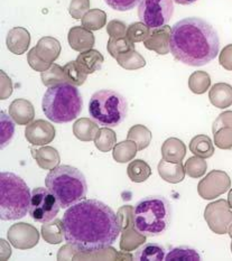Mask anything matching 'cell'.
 <instances>
[{"label":"cell","instance_id":"603a6c76","mask_svg":"<svg viewBox=\"0 0 232 261\" xmlns=\"http://www.w3.org/2000/svg\"><path fill=\"white\" fill-rule=\"evenodd\" d=\"M211 103L219 108L224 109L232 105V87L228 83H217L211 88L209 93Z\"/></svg>","mask_w":232,"mask_h":261},{"label":"cell","instance_id":"ac0fdd59","mask_svg":"<svg viewBox=\"0 0 232 261\" xmlns=\"http://www.w3.org/2000/svg\"><path fill=\"white\" fill-rule=\"evenodd\" d=\"M157 171L162 179L171 184L181 183L185 178L186 174L185 167L183 166L182 162L169 163L164 160L158 163Z\"/></svg>","mask_w":232,"mask_h":261},{"label":"cell","instance_id":"f5cc1de1","mask_svg":"<svg viewBox=\"0 0 232 261\" xmlns=\"http://www.w3.org/2000/svg\"><path fill=\"white\" fill-rule=\"evenodd\" d=\"M231 252H232V242H231Z\"/></svg>","mask_w":232,"mask_h":261},{"label":"cell","instance_id":"d6a6232c","mask_svg":"<svg viewBox=\"0 0 232 261\" xmlns=\"http://www.w3.org/2000/svg\"><path fill=\"white\" fill-rule=\"evenodd\" d=\"M117 143L116 134L111 129L104 127L99 129V132L94 138V145L97 148L102 152L110 151Z\"/></svg>","mask_w":232,"mask_h":261},{"label":"cell","instance_id":"816d5d0a","mask_svg":"<svg viewBox=\"0 0 232 261\" xmlns=\"http://www.w3.org/2000/svg\"><path fill=\"white\" fill-rule=\"evenodd\" d=\"M228 233H229L230 238L232 239V223H231V224H230V226H229V229H228Z\"/></svg>","mask_w":232,"mask_h":261},{"label":"cell","instance_id":"7402d4cb","mask_svg":"<svg viewBox=\"0 0 232 261\" xmlns=\"http://www.w3.org/2000/svg\"><path fill=\"white\" fill-rule=\"evenodd\" d=\"M33 157L35 158L37 162V165L45 169V171H52L55 167L60 165L61 158L59 151L56 150L53 147L49 146H43L42 148L37 150H33Z\"/></svg>","mask_w":232,"mask_h":261},{"label":"cell","instance_id":"8992f818","mask_svg":"<svg viewBox=\"0 0 232 261\" xmlns=\"http://www.w3.org/2000/svg\"><path fill=\"white\" fill-rule=\"evenodd\" d=\"M32 194L25 180L10 172L0 174V218L15 221L30 212Z\"/></svg>","mask_w":232,"mask_h":261},{"label":"cell","instance_id":"e0dca14e","mask_svg":"<svg viewBox=\"0 0 232 261\" xmlns=\"http://www.w3.org/2000/svg\"><path fill=\"white\" fill-rule=\"evenodd\" d=\"M9 116L17 124L24 126L33 120L35 117V112H34V107L30 101L17 99L11 102L9 107Z\"/></svg>","mask_w":232,"mask_h":261},{"label":"cell","instance_id":"9a60e30c","mask_svg":"<svg viewBox=\"0 0 232 261\" xmlns=\"http://www.w3.org/2000/svg\"><path fill=\"white\" fill-rule=\"evenodd\" d=\"M7 48L13 54L21 55L24 54L30 47L31 35L24 27H14L8 32L7 38H6Z\"/></svg>","mask_w":232,"mask_h":261},{"label":"cell","instance_id":"836d02e7","mask_svg":"<svg viewBox=\"0 0 232 261\" xmlns=\"http://www.w3.org/2000/svg\"><path fill=\"white\" fill-rule=\"evenodd\" d=\"M107 21V14L100 9H91L82 17L83 27L89 31H98L105 27Z\"/></svg>","mask_w":232,"mask_h":261},{"label":"cell","instance_id":"bcb514c9","mask_svg":"<svg viewBox=\"0 0 232 261\" xmlns=\"http://www.w3.org/2000/svg\"><path fill=\"white\" fill-rule=\"evenodd\" d=\"M225 127L232 128V112L231 111H225L218 117L217 120L213 122L212 133L213 134L217 133L219 129L225 128Z\"/></svg>","mask_w":232,"mask_h":261},{"label":"cell","instance_id":"8fae6325","mask_svg":"<svg viewBox=\"0 0 232 261\" xmlns=\"http://www.w3.org/2000/svg\"><path fill=\"white\" fill-rule=\"evenodd\" d=\"M231 189V179L223 171H212L197 185V193L204 200H214Z\"/></svg>","mask_w":232,"mask_h":261},{"label":"cell","instance_id":"ba28073f","mask_svg":"<svg viewBox=\"0 0 232 261\" xmlns=\"http://www.w3.org/2000/svg\"><path fill=\"white\" fill-rule=\"evenodd\" d=\"M173 14V0H140L138 6L140 21L150 30L165 26L172 19Z\"/></svg>","mask_w":232,"mask_h":261},{"label":"cell","instance_id":"ee69618b","mask_svg":"<svg viewBox=\"0 0 232 261\" xmlns=\"http://www.w3.org/2000/svg\"><path fill=\"white\" fill-rule=\"evenodd\" d=\"M90 7L89 0H73L70 5V14L74 19H80Z\"/></svg>","mask_w":232,"mask_h":261},{"label":"cell","instance_id":"7dc6e473","mask_svg":"<svg viewBox=\"0 0 232 261\" xmlns=\"http://www.w3.org/2000/svg\"><path fill=\"white\" fill-rule=\"evenodd\" d=\"M219 62L225 70L232 71V44L227 45L219 56Z\"/></svg>","mask_w":232,"mask_h":261},{"label":"cell","instance_id":"4316f807","mask_svg":"<svg viewBox=\"0 0 232 261\" xmlns=\"http://www.w3.org/2000/svg\"><path fill=\"white\" fill-rule=\"evenodd\" d=\"M127 174L135 183H143L150 177L151 168L145 161L135 160L128 165Z\"/></svg>","mask_w":232,"mask_h":261},{"label":"cell","instance_id":"f6af8a7d","mask_svg":"<svg viewBox=\"0 0 232 261\" xmlns=\"http://www.w3.org/2000/svg\"><path fill=\"white\" fill-rule=\"evenodd\" d=\"M110 8L117 11H127L137 6L140 0H105Z\"/></svg>","mask_w":232,"mask_h":261},{"label":"cell","instance_id":"484cf974","mask_svg":"<svg viewBox=\"0 0 232 261\" xmlns=\"http://www.w3.org/2000/svg\"><path fill=\"white\" fill-rule=\"evenodd\" d=\"M190 150L194 156L210 158L214 155V146L210 137L205 135H197L191 140Z\"/></svg>","mask_w":232,"mask_h":261},{"label":"cell","instance_id":"60d3db41","mask_svg":"<svg viewBox=\"0 0 232 261\" xmlns=\"http://www.w3.org/2000/svg\"><path fill=\"white\" fill-rule=\"evenodd\" d=\"M130 49H135V46L134 43L130 42L127 37H110L108 50L112 58L116 59L120 53L127 52Z\"/></svg>","mask_w":232,"mask_h":261},{"label":"cell","instance_id":"7c38bea8","mask_svg":"<svg viewBox=\"0 0 232 261\" xmlns=\"http://www.w3.org/2000/svg\"><path fill=\"white\" fill-rule=\"evenodd\" d=\"M9 242L20 250L32 249L39 240V233L35 226L28 223L13 224L7 232Z\"/></svg>","mask_w":232,"mask_h":261},{"label":"cell","instance_id":"5b68a950","mask_svg":"<svg viewBox=\"0 0 232 261\" xmlns=\"http://www.w3.org/2000/svg\"><path fill=\"white\" fill-rule=\"evenodd\" d=\"M45 185L53 193L62 208H69L87 196L88 184L83 173L70 165H59L46 176Z\"/></svg>","mask_w":232,"mask_h":261},{"label":"cell","instance_id":"83f0119b","mask_svg":"<svg viewBox=\"0 0 232 261\" xmlns=\"http://www.w3.org/2000/svg\"><path fill=\"white\" fill-rule=\"evenodd\" d=\"M138 151V147L134 143L133 140H126L122 141L120 144H117L114 148V152H112V156H114L115 161L118 163H127L134 160Z\"/></svg>","mask_w":232,"mask_h":261},{"label":"cell","instance_id":"cb8c5ba5","mask_svg":"<svg viewBox=\"0 0 232 261\" xmlns=\"http://www.w3.org/2000/svg\"><path fill=\"white\" fill-rule=\"evenodd\" d=\"M166 250L160 243H144L134 254V260L137 261H162L165 260Z\"/></svg>","mask_w":232,"mask_h":261},{"label":"cell","instance_id":"2e32d148","mask_svg":"<svg viewBox=\"0 0 232 261\" xmlns=\"http://www.w3.org/2000/svg\"><path fill=\"white\" fill-rule=\"evenodd\" d=\"M169 36L171 32L166 26L152 30L150 35L144 41L145 47L155 50L158 54H166L169 50Z\"/></svg>","mask_w":232,"mask_h":261},{"label":"cell","instance_id":"f546056e","mask_svg":"<svg viewBox=\"0 0 232 261\" xmlns=\"http://www.w3.org/2000/svg\"><path fill=\"white\" fill-rule=\"evenodd\" d=\"M202 258L195 249L188 246H179L169 251L165 260L167 261H200Z\"/></svg>","mask_w":232,"mask_h":261},{"label":"cell","instance_id":"681fc988","mask_svg":"<svg viewBox=\"0 0 232 261\" xmlns=\"http://www.w3.org/2000/svg\"><path fill=\"white\" fill-rule=\"evenodd\" d=\"M173 2L175 3V4H177V5H183V6H188V5H192V4H194V3H196L197 0H173Z\"/></svg>","mask_w":232,"mask_h":261},{"label":"cell","instance_id":"8d00e7d4","mask_svg":"<svg viewBox=\"0 0 232 261\" xmlns=\"http://www.w3.org/2000/svg\"><path fill=\"white\" fill-rule=\"evenodd\" d=\"M185 172L190 177L192 178H200L205 174L208 164L205 162V158H202L199 156L191 157L185 163Z\"/></svg>","mask_w":232,"mask_h":261},{"label":"cell","instance_id":"c3c4849f","mask_svg":"<svg viewBox=\"0 0 232 261\" xmlns=\"http://www.w3.org/2000/svg\"><path fill=\"white\" fill-rule=\"evenodd\" d=\"M126 32V25H123L121 21L114 20L108 25V33L111 37H124Z\"/></svg>","mask_w":232,"mask_h":261},{"label":"cell","instance_id":"e575fe53","mask_svg":"<svg viewBox=\"0 0 232 261\" xmlns=\"http://www.w3.org/2000/svg\"><path fill=\"white\" fill-rule=\"evenodd\" d=\"M210 76H209L208 73L199 71L193 73L190 76L189 80V88L192 91V92L195 94H202L204 93L205 91L210 87Z\"/></svg>","mask_w":232,"mask_h":261},{"label":"cell","instance_id":"30bf717a","mask_svg":"<svg viewBox=\"0 0 232 261\" xmlns=\"http://www.w3.org/2000/svg\"><path fill=\"white\" fill-rule=\"evenodd\" d=\"M204 219L214 233L224 234L232 223V208L225 200L212 202L205 208Z\"/></svg>","mask_w":232,"mask_h":261},{"label":"cell","instance_id":"4dcf8cb0","mask_svg":"<svg viewBox=\"0 0 232 261\" xmlns=\"http://www.w3.org/2000/svg\"><path fill=\"white\" fill-rule=\"evenodd\" d=\"M119 65L124 67L127 70H137L140 67L145 66L146 62L143 56L139 53L136 52L135 49L127 50V52H123L119 54L116 58Z\"/></svg>","mask_w":232,"mask_h":261},{"label":"cell","instance_id":"ffe728a7","mask_svg":"<svg viewBox=\"0 0 232 261\" xmlns=\"http://www.w3.org/2000/svg\"><path fill=\"white\" fill-rule=\"evenodd\" d=\"M104 61V56L101 55L99 50L89 49L87 52L79 54L76 59V64L80 67L81 71L88 75L99 71L102 67Z\"/></svg>","mask_w":232,"mask_h":261},{"label":"cell","instance_id":"d6986e66","mask_svg":"<svg viewBox=\"0 0 232 261\" xmlns=\"http://www.w3.org/2000/svg\"><path fill=\"white\" fill-rule=\"evenodd\" d=\"M37 55L41 58L44 62L48 64H52L53 62L59 58L61 53V44L53 37H43L38 41L37 45L35 46Z\"/></svg>","mask_w":232,"mask_h":261},{"label":"cell","instance_id":"1f68e13d","mask_svg":"<svg viewBox=\"0 0 232 261\" xmlns=\"http://www.w3.org/2000/svg\"><path fill=\"white\" fill-rule=\"evenodd\" d=\"M127 138L136 143V145L138 147V150H143L147 148L150 144L151 133L149 132V129H147L145 126L137 124V126L130 128L127 135Z\"/></svg>","mask_w":232,"mask_h":261},{"label":"cell","instance_id":"52a82bcc","mask_svg":"<svg viewBox=\"0 0 232 261\" xmlns=\"http://www.w3.org/2000/svg\"><path fill=\"white\" fill-rule=\"evenodd\" d=\"M89 115L99 126L115 128L128 115V102L115 90L104 89L94 92L89 102Z\"/></svg>","mask_w":232,"mask_h":261},{"label":"cell","instance_id":"d590c367","mask_svg":"<svg viewBox=\"0 0 232 261\" xmlns=\"http://www.w3.org/2000/svg\"><path fill=\"white\" fill-rule=\"evenodd\" d=\"M0 132H2V148L10 144L15 134V123L13 118L5 111L0 112Z\"/></svg>","mask_w":232,"mask_h":261},{"label":"cell","instance_id":"f907efd6","mask_svg":"<svg viewBox=\"0 0 232 261\" xmlns=\"http://www.w3.org/2000/svg\"><path fill=\"white\" fill-rule=\"evenodd\" d=\"M228 203H229L230 207L232 208V189H231V190H230V192H229V195H228Z\"/></svg>","mask_w":232,"mask_h":261},{"label":"cell","instance_id":"4fadbf2b","mask_svg":"<svg viewBox=\"0 0 232 261\" xmlns=\"http://www.w3.org/2000/svg\"><path fill=\"white\" fill-rule=\"evenodd\" d=\"M25 137L33 146H46L55 138V128L49 122L38 119L26 127Z\"/></svg>","mask_w":232,"mask_h":261},{"label":"cell","instance_id":"277c9868","mask_svg":"<svg viewBox=\"0 0 232 261\" xmlns=\"http://www.w3.org/2000/svg\"><path fill=\"white\" fill-rule=\"evenodd\" d=\"M83 99L80 90L70 82H62L49 87L43 96L42 109L48 120L55 123H67L80 116Z\"/></svg>","mask_w":232,"mask_h":261},{"label":"cell","instance_id":"b9f144b4","mask_svg":"<svg viewBox=\"0 0 232 261\" xmlns=\"http://www.w3.org/2000/svg\"><path fill=\"white\" fill-rule=\"evenodd\" d=\"M214 145L220 149L232 148V128L225 127L214 133Z\"/></svg>","mask_w":232,"mask_h":261},{"label":"cell","instance_id":"ab89813d","mask_svg":"<svg viewBox=\"0 0 232 261\" xmlns=\"http://www.w3.org/2000/svg\"><path fill=\"white\" fill-rule=\"evenodd\" d=\"M149 30L150 28L147 27L144 22H134L127 28L126 37L132 43L143 42L150 35Z\"/></svg>","mask_w":232,"mask_h":261},{"label":"cell","instance_id":"3957f363","mask_svg":"<svg viewBox=\"0 0 232 261\" xmlns=\"http://www.w3.org/2000/svg\"><path fill=\"white\" fill-rule=\"evenodd\" d=\"M171 204L162 195H150L141 198L133 208V225L135 230L146 238L160 237L171 225Z\"/></svg>","mask_w":232,"mask_h":261},{"label":"cell","instance_id":"f1b7e54d","mask_svg":"<svg viewBox=\"0 0 232 261\" xmlns=\"http://www.w3.org/2000/svg\"><path fill=\"white\" fill-rule=\"evenodd\" d=\"M61 223V220H54L53 222H47L42 226V236L45 241L52 245L62 242L64 237V226Z\"/></svg>","mask_w":232,"mask_h":261},{"label":"cell","instance_id":"9c48e42d","mask_svg":"<svg viewBox=\"0 0 232 261\" xmlns=\"http://www.w3.org/2000/svg\"><path fill=\"white\" fill-rule=\"evenodd\" d=\"M60 204L47 187H37L32 192L30 206L31 218L38 223H47L56 218L60 211Z\"/></svg>","mask_w":232,"mask_h":261},{"label":"cell","instance_id":"6da1fadb","mask_svg":"<svg viewBox=\"0 0 232 261\" xmlns=\"http://www.w3.org/2000/svg\"><path fill=\"white\" fill-rule=\"evenodd\" d=\"M65 241L82 253H93L114 245L121 231L119 215L98 200H83L66 210Z\"/></svg>","mask_w":232,"mask_h":261},{"label":"cell","instance_id":"d4e9b609","mask_svg":"<svg viewBox=\"0 0 232 261\" xmlns=\"http://www.w3.org/2000/svg\"><path fill=\"white\" fill-rule=\"evenodd\" d=\"M98 132V123L90 120L88 118L80 119V120H78L74 123V126H73V134H74L78 139H80L82 141L94 140Z\"/></svg>","mask_w":232,"mask_h":261},{"label":"cell","instance_id":"7bdbcfd3","mask_svg":"<svg viewBox=\"0 0 232 261\" xmlns=\"http://www.w3.org/2000/svg\"><path fill=\"white\" fill-rule=\"evenodd\" d=\"M27 59H28V63H30L32 69L36 70V71H38V72H44V71L48 70L49 67H50V64L46 63V62H44V61L37 55L35 47L32 48V49L30 50V53H28Z\"/></svg>","mask_w":232,"mask_h":261},{"label":"cell","instance_id":"44dd1931","mask_svg":"<svg viewBox=\"0 0 232 261\" xmlns=\"http://www.w3.org/2000/svg\"><path fill=\"white\" fill-rule=\"evenodd\" d=\"M186 155V146L178 138H168L162 146L163 160L169 163H179Z\"/></svg>","mask_w":232,"mask_h":261},{"label":"cell","instance_id":"5bb4252c","mask_svg":"<svg viewBox=\"0 0 232 261\" xmlns=\"http://www.w3.org/2000/svg\"><path fill=\"white\" fill-rule=\"evenodd\" d=\"M67 41H69L72 49L83 53L89 49H92L95 39L91 31H89L88 28L82 26H74L69 31Z\"/></svg>","mask_w":232,"mask_h":261},{"label":"cell","instance_id":"74e56055","mask_svg":"<svg viewBox=\"0 0 232 261\" xmlns=\"http://www.w3.org/2000/svg\"><path fill=\"white\" fill-rule=\"evenodd\" d=\"M42 80H43L44 86L46 87H52V86H55V84L67 81L64 74L63 67H61L56 64L50 65L48 70L42 72Z\"/></svg>","mask_w":232,"mask_h":261},{"label":"cell","instance_id":"f35d334b","mask_svg":"<svg viewBox=\"0 0 232 261\" xmlns=\"http://www.w3.org/2000/svg\"><path fill=\"white\" fill-rule=\"evenodd\" d=\"M63 71L66 80L74 86H82L87 80V74L81 71L80 67L78 66L76 61L69 62V63L63 66Z\"/></svg>","mask_w":232,"mask_h":261},{"label":"cell","instance_id":"7a4b0ae2","mask_svg":"<svg viewBox=\"0 0 232 261\" xmlns=\"http://www.w3.org/2000/svg\"><path fill=\"white\" fill-rule=\"evenodd\" d=\"M169 50L183 64L203 66L210 63L219 54L218 32L204 19L188 17L172 27Z\"/></svg>","mask_w":232,"mask_h":261}]
</instances>
